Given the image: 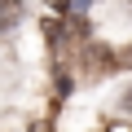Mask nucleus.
Masks as SVG:
<instances>
[{"label":"nucleus","instance_id":"obj_3","mask_svg":"<svg viewBox=\"0 0 132 132\" xmlns=\"http://www.w3.org/2000/svg\"><path fill=\"white\" fill-rule=\"evenodd\" d=\"M123 106H128V110H132V84H128V93H123Z\"/></svg>","mask_w":132,"mask_h":132},{"label":"nucleus","instance_id":"obj_5","mask_svg":"<svg viewBox=\"0 0 132 132\" xmlns=\"http://www.w3.org/2000/svg\"><path fill=\"white\" fill-rule=\"evenodd\" d=\"M128 5H132V0H128Z\"/></svg>","mask_w":132,"mask_h":132},{"label":"nucleus","instance_id":"obj_4","mask_svg":"<svg viewBox=\"0 0 132 132\" xmlns=\"http://www.w3.org/2000/svg\"><path fill=\"white\" fill-rule=\"evenodd\" d=\"M119 66H132V48H128V53H123V62H119Z\"/></svg>","mask_w":132,"mask_h":132},{"label":"nucleus","instance_id":"obj_1","mask_svg":"<svg viewBox=\"0 0 132 132\" xmlns=\"http://www.w3.org/2000/svg\"><path fill=\"white\" fill-rule=\"evenodd\" d=\"M22 18V0H0V35Z\"/></svg>","mask_w":132,"mask_h":132},{"label":"nucleus","instance_id":"obj_2","mask_svg":"<svg viewBox=\"0 0 132 132\" xmlns=\"http://www.w3.org/2000/svg\"><path fill=\"white\" fill-rule=\"evenodd\" d=\"M106 132H132V128H128V123H114V128H106Z\"/></svg>","mask_w":132,"mask_h":132}]
</instances>
